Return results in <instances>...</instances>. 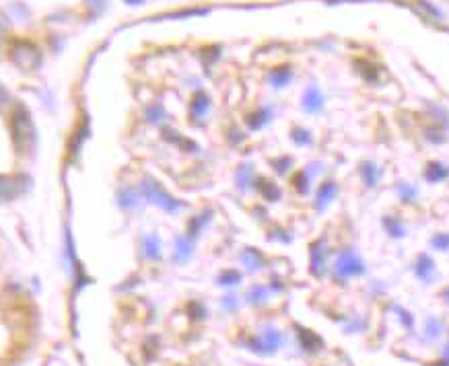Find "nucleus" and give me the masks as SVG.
Masks as SVG:
<instances>
[{"label": "nucleus", "mask_w": 449, "mask_h": 366, "mask_svg": "<svg viewBox=\"0 0 449 366\" xmlns=\"http://www.w3.org/2000/svg\"><path fill=\"white\" fill-rule=\"evenodd\" d=\"M34 138H36L34 122H31L27 111L19 108L13 113V140H15V145L21 152H25L27 148L34 145Z\"/></svg>", "instance_id": "f257e3e1"}, {"label": "nucleus", "mask_w": 449, "mask_h": 366, "mask_svg": "<svg viewBox=\"0 0 449 366\" xmlns=\"http://www.w3.org/2000/svg\"><path fill=\"white\" fill-rule=\"evenodd\" d=\"M10 60L21 68V71H36L41 66V52L36 43L19 39L10 47Z\"/></svg>", "instance_id": "f03ea898"}, {"label": "nucleus", "mask_w": 449, "mask_h": 366, "mask_svg": "<svg viewBox=\"0 0 449 366\" xmlns=\"http://www.w3.org/2000/svg\"><path fill=\"white\" fill-rule=\"evenodd\" d=\"M0 31H2V25H0Z\"/></svg>", "instance_id": "39448f33"}, {"label": "nucleus", "mask_w": 449, "mask_h": 366, "mask_svg": "<svg viewBox=\"0 0 449 366\" xmlns=\"http://www.w3.org/2000/svg\"><path fill=\"white\" fill-rule=\"evenodd\" d=\"M17 196V183L10 177L0 175V202H8Z\"/></svg>", "instance_id": "7ed1b4c3"}, {"label": "nucleus", "mask_w": 449, "mask_h": 366, "mask_svg": "<svg viewBox=\"0 0 449 366\" xmlns=\"http://www.w3.org/2000/svg\"><path fill=\"white\" fill-rule=\"evenodd\" d=\"M6 103H8V93H6V89L0 85V110H2Z\"/></svg>", "instance_id": "20e7f679"}]
</instances>
